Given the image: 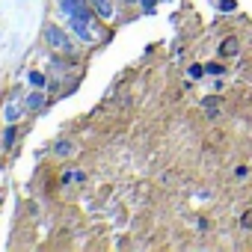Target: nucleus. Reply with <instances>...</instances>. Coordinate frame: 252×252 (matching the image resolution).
Listing matches in <instances>:
<instances>
[{"label": "nucleus", "instance_id": "obj_1", "mask_svg": "<svg viewBox=\"0 0 252 252\" xmlns=\"http://www.w3.org/2000/svg\"><path fill=\"white\" fill-rule=\"evenodd\" d=\"M60 9H63V15H65V18L92 21V18H89V9H86V3H83V0H60Z\"/></svg>", "mask_w": 252, "mask_h": 252}, {"label": "nucleus", "instance_id": "obj_2", "mask_svg": "<svg viewBox=\"0 0 252 252\" xmlns=\"http://www.w3.org/2000/svg\"><path fill=\"white\" fill-rule=\"evenodd\" d=\"M45 39H48V45H51L54 51H60V54H71V42H68V36H65L60 27H48V30H45Z\"/></svg>", "mask_w": 252, "mask_h": 252}, {"label": "nucleus", "instance_id": "obj_3", "mask_svg": "<svg viewBox=\"0 0 252 252\" xmlns=\"http://www.w3.org/2000/svg\"><path fill=\"white\" fill-rule=\"evenodd\" d=\"M68 24H71V30H74V33H77V36H80L83 42H92V39H95V33H92V27H89L92 21H80V18H68Z\"/></svg>", "mask_w": 252, "mask_h": 252}, {"label": "nucleus", "instance_id": "obj_4", "mask_svg": "<svg viewBox=\"0 0 252 252\" xmlns=\"http://www.w3.org/2000/svg\"><path fill=\"white\" fill-rule=\"evenodd\" d=\"M89 3H92V9L101 18H113V3H110V0H89Z\"/></svg>", "mask_w": 252, "mask_h": 252}, {"label": "nucleus", "instance_id": "obj_5", "mask_svg": "<svg viewBox=\"0 0 252 252\" xmlns=\"http://www.w3.org/2000/svg\"><path fill=\"white\" fill-rule=\"evenodd\" d=\"M18 116H21L18 104H15V101H6V110H3V119H6V125H15V122H18Z\"/></svg>", "mask_w": 252, "mask_h": 252}, {"label": "nucleus", "instance_id": "obj_6", "mask_svg": "<svg viewBox=\"0 0 252 252\" xmlns=\"http://www.w3.org/2000/svg\"><path fill=\"white\" fill-rule=\"evenodd\" d=\"M220 51H222V57H234V54H237V39H234V36H228V39L222 42V48H220Z\"/></svg>", "mask_w": 252, "mask_h": 252}, {"label": "nucleus", "instance_id": "obj_7", "mask_svg": "<svg viewBox=\"0 0 252 252\" xmlns=\"http://www.w3.org/2000/svg\"><path fill=\"white\" fill-rule=\"evenodd\" d=\"M30 83L42 89V86H45V74H42V71H30Z\"/></svg>", "mask_w": 252, "mask_h": 252}, {"label": "nucleus", "instance_id": "obj_8", "mask_svg": "<svg viewBox=\"0 0 252 252\" xmlns=\"http://www.w3.org/2000/svg\"><path fill=\"white\" fill-rule=\"evenodd\" d=\"M187 74H190L193 80H199V77L205 74V68H202V65H190V71H187Z\"/></svg>", "mask_w": 252, "mask_h": 252}, {"label": "nucleus", "instance_id": "obj_9", "mask_svg": "<svg viewBox=\"0 0 252 252\" xmlns=\"http://www.w3.org/2000/svg\"><path fill=\"white\" fill-rule=\"evenodd\" d=\"M234 6H237L234 0H220V9H222V12H234Z\"/></svg>", "mask_w": 252, "mask_h": 252}, {"label": "nucleus", "instance_id": "obj_10", "mask_svg": "<svg viewBox=\"0 0 252 252\" xmlns=\"http://www.w3.org/2000/svg\"><path fill=\"white\" fill-rule=\"evenodd\" d=\"M27 104H30L33 110H36V107H42V95H39V92H36V95H30V98H27Z\"/></svg>", "mask_w": 252, "mask_h": 252}, {"label": "nucleus", "instance_id": "obj_11", "mask_svg": "<svg viewBox=\"0 0 252 252\" xmlns=\"http://www.w3.org/2000/svg\"><path fill=\"white\" fill-rule=\"evenodd\" d=\"M12 140H15V131H12V125H9V131L3 134V146H12Z\"/></svg>", "mask_w": 252, "mask_h": 252}, {"label": "nucleus", "instance_id": "obj_12", "mask_svg": "<svg viewBox=\"0 0 252 252\" xmlns=\"http://www.w3.org/2000/svg\"><path fill=\"white\" fill-rule=\"evenodd\" d=\"M140 3H143V9H146V12H152V9H155V0H140Z\"/></svg>", "mask_w": 252, "mask_h": 252}, {"label": "nucleus", "instance_id": "obj_13", "mask_svg": "<svg viewBox=\"0 0 252 252\" xmlns=\"http://www.w3.org/2000/svg\"><path fill=\"white\" fill-rule=\"evenodd\" d=\"M205 71H211V74H222V68H220V65H217V63H214V65H208V68H205Z\"/></svg>", "mask_w": 252, "mask_h": 252}, {"label": "nucleus", "instance_id": "obj_14", "mask_svg": "<svg viewBox=\"0 0 252 252\" xmlns=\"http://www.w3.org/2000/svg\"><path fill=\"white\" fill-rule=\"evenodd\" d=\"M243 225H252V211H249V214L243 217Z\"/></svg>", "mask_w": 252, "mask_h": 252}]
</instances>
